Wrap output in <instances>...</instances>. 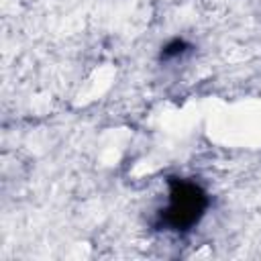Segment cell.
I'll return each instance as SVG.
<instances>
[{
  "instance_id": "obj_1",
  "label": "cell",
  "mask_w": 261,
  "mask_h": 261,
  "mask_svg": "<svg viewBox=\"0 0 261 261\" xmlns=\"http://www.w3.org/2000/svg\"><path fill=\"white\" fill-rule=\"evenodd\" d=\"M204 206H206V196L202 194V190L194 184L179 181L173 186L169 194V204L163 212V220L165 224L177 230L188 228L194 222H198V218L204 212Z\"/></svg>"
}]
</instances>
